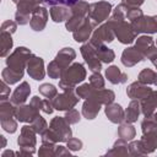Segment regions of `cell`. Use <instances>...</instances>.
<instances>
[{"mask_svg": "<svg viewBox=\"0 0 157 157\" xmlns=\"http://www.w3.org/2000/svg\"><path fill=\"white\" fill-rule=\"evenodd\" d=\"M1 76H2V80H4L6 83H9V85H13V83L18 82V81L23 77L22 74H18V72H16V71H12V70L9 69V67H6V69L2 70Z\"/></svg>", "mask_w": 157, "mask_h": 157, "instance_id": "cell-32", "label": "cell"}, {"mask_svg": "<svg viewBox=\"0 0 157 157\" xmlns=\"http://www.w3.org/2000/svg\"><path fill=\"white\" fill-rule=\"evenodd\" d=\"M77 1L80 0H44V4L48 6H54V5H65L71 7L72 5H75Z\"/></svg>", "mask_w": 157, "mask_h": 157, "instance_id": "cell-46", "label": "cell"}, {"mask_svg": "<svg viewBox=\"0 0 157 157\" xmlns=\"http://www.w3.org/2000/svg\"><path fill=\"white\" fill-rule=\"evenodd\" d=\"M64 69L55 61H50L49 65H48V75L52 77V78H61L63 74H64Z\"/></svg>", "mask_w": 157, "mask_h": 157, "instance_id": "cell-37", "label": "cell"}, {"mask_svg": "<svg viewBox=\"0 0 157 157\" xmlns=\"http://www.w3.org/2000/svg\"><path fill=\"white\" fill-rule=\"evenodd\" d=\"M17 28V22L7 20L1 25V32H7V33H13Z\"/></svg>", "mask_w": 157, "mask_h": 157, "instance_id": "cell-48", "label": "cell"}, {"mask_svg": "<svg viewBox=\"0 0 157 157\" xmlns=\"http://www.w3.org/2000/svg\"><path fill=\"white\" fill-rule=\"evenodd\" d=\"M151 92H152V90L146 83H142L139 80L136 82H132L126 90V94L129 96V98L136 99V101H141V99L146 98Z\"/></svg>", "mask_w": 157, "mask_h": 157, "instance_id": "cell-16", "label": "cell"}, {"mask_svg": "<svg viewBox=\"0 0 157 157\" xmlns=\"http://www.w3.org/2000/svg\"><path fill=\"white\" fill-rule=\"evenodd\" d=\"M141 112L145 117H150L155 113V109L157 108V91H152L146 98L140 101Z\"/></svg>", "mask_w": 157, "mask_h": 157, "instance_id": "cell-20", "label": "cell"}, {"mask_svg": "<svg viewBox=\"0 0 157 157\" xmlns=\"http://www.w3.org/2000/svg\"><path fill=\"white\" fill-rule=\"evenodd\" d=\"M105 115L114 124H120L125 119V110L118 103H109L105 105Z\"/></svg>", "mask_w": 157, "mask_h": 157, "instance_id": "cell-19", "label": "cell"}, {"mask_svg": "<svg viewBox=\"0 0 157 157\" xmlns=\"http://www.w3.org/2000/svg\"><path fill=\"white\" fill-rule=\"evenodd\" d=\"M59 140V136L56 135V132L54 130H52L50 128L47 129L43 134H42V142L47 144V145H55Z\"/></svg>", "mask_w": 157, "mask_h": 157, "instance_id": "cell-40", "label": "cell"}, {"mask_svg": "<svg viewBox=\"0 0 157 157\" xmlns=\"http://www.w3.org/2000/svg\"><path fill=\"white\" fill-rule=\"evenodd\" d=\"M105 77L108 78V81L113 85H118V83H124L128 80L126 74H124L123 71L119 70L118 66L112 65L105 70Z\"/></svg>", "mask_w": 157, "mask_h": 157, "instance_id": "cell-23", "label": "cell"}, {"mask_svg": "<svg viewBox=\"0 0 157 157\" xmlns=\"http://www.w3.org/2000/svg\"><path fill=\"white\" fill-rule=\"evenodd\" d=\"M157 80V72H155L151 69H144L140 74H139V81L146 85H151L155 83Z\"/></svg>", "mask_w": 157, "mask_h": 157, "instance_id": "cell-34", "label": "cell"}, {"mask_svg": "<svg viewBox=\"0 0 157 157\" xmlns=\"http://www.w3.org/2000/svg\"><path fill=\"white\" fill-rule=\"evenodd\" d=\"M27 72L28 75L37 80V81H40L44 78L45 76V71H44V61L42 58L37 56V55H31V58L28 59L27 61Z\"/></svg>", "mask_w": 157, "mask_h": 157, "instance_id": "cell-11", "label": "cell"}, {"mask_svg": "<svg viewBox=\"0 0 157 157\" xmlns=\"http://www.w3.org/2000/svg\"><path fill=\"white\" fill-rule=\"evenodd\" d=\"M128 145L125 142L124 139H119L114 146H113V150L107 152V155H128Z\"/></svg>", "mask_w": 157, "mask_h": 157, "instance_id": "cell-39", "label": "cell"}, {"mask_svg": "<svg viewBox=\"0 0 157 157\" xmlns=\"http://www.w3.org/2000/svg\"><path fill=\"white\" fill-rule=\"evenodd\" d=\"M78 98L80 97L77 94H75L74 92H65L64 91L63 93L56 94L52 99V103H53L54 109H56V110H69L77 104Z\"/></svg>", "mask_w": 157, "mask_h": 157, "instance_id": "cell-8", "label": "cell"}, {"mask_svg": "<svg viewBox=\"0 0 157 157\" xmlns=\"http://www.w3.org/2000/svg\"><path fill=\"white\" fill-rule=\"evenodd\" d=\"M155 45V42H153V38H151L150 36H141V37H139L137 39H136V44H135V47L140 50V52H142V54H145V52L147 50V49H150L151 47H153ZM145 56V55H144Z\"/></svg>", "mask_w": 157, "mask_h": 157, "instance_id": "cell-33", "label": "cell"}, {"mask_svg": "<svg viewBox=\"0 0 157 157\" xmlns=\"http://www.w3.org/2000/svg\"><path fill=\"white\" fill-rule=\"evenodd\" d=\"M153 118L156 119V121H157V113H153Z\"/></svg>", "mask_w": 157, "mask_h": 157, "instance_id": "cell-55", "label": "cell"}, {"mask_svg": "<svg viewBox=\"0 0 157 157\" xmlns=\"http://www.w3.org/2000/svg\"><path fill=\"white\" fill-rule=\"evenodd\" d=\"M70 9H71V15L81 16V17H87L88 16V10H90V5L86 1H77Z\"/></svg>", "mask_w": 157, "mask_h": 157, "instance_id": "cell-31", "label": "cell"}, {"mask_svg": "<svg viewBox=\"0 0 157 157\" xmlns=\"http://www.w3.org/2000/svg\"><path fill=\"white\" fill-rule=\"evenodd\" d=\"M155 85H156V86H157V80H156V82H155Z\"/></svg>", "mask_w": 157, "mask_h": 157, "instance_id": "cell-58", "label": "cell"}, {"mask_svg": "<svg viewBox=\"0 0 157 157\" xmlns=\"http://www.w3.org/2000/svg\"><path fill=\"white\" fill-rule=\"evenodd\" d=\"M135 128L131 125V123H124L118 128V135L120 139H124L125 141H130L135 137Z\"/></svg>", "mask_w": 157, "mask_h": 157, "instance_id": "cell-30", "label": "cell"}, {"mask_svg": "<svg viewBox=\"0 0 157 157\" xmlns=\"http://www.w3.org/2000/svg\"><path fill=\"white\" fill-rule=\"evenodd\" d=\"M85 18L86 17H81V16H74V15H71V17L66 21V29L67 31H70V32H74L83 21H85Z\"/></svg>", "mask_w": 157, "mask_h": 157, "instance_id": "cell-41", "label": "cell"}, {"mask_svg": "<svg viewBox=\"0 0 157 157\" xmlns=\"http://www.w3.org/2000/svg\"><path fill=\"white\" fill-rule=\"evenodd\" d=\"M16 107L11 101H0V120L10 119L15 115Z\"/></svg>", "mask_w": 157, "mask_h": 157, "instance_id": "cell-28", "label": "cell"}, {"mask_svg": "<svg viewBox=\"0 0 157 157\" xmlns=\"http://www.w3.org/2000/svg\"><path fill=\"white\" fill-rule=\"evenodd\" d=\"M141 16H144V13L139 7H129L128 9V12H126V18L128 20L134 21V20H136Z\"/></svg>", "mask_w": 157, "mask_h": 157, "instance_id": "cell-47", "label": "cell"}, {"mask_svg": "<svg viewBox=\"0 0 157 157\" xmlns=\"http://www.w3.org/2000/svg\"><path fill=\"white\" fill-rule=\"evenodd\" d=\"M47 21H48V11H47V9L43 7V6H37L32 12L29 26H31V28L33 31L40 32L47 26Z\"/></svg>", "mask_w": 157, "mask_h": 157, "instance_id": "cell-13", "label": "cell"}, {"mask_svg": "<svg viewBox=\"0 0 157 157\" xmlns=\"http://www.w3.org/2000/svg\"><path fill=\"white\" fill-rule=\"evenodd\" d=\"M37 115H39V110L37 108H34L31 103L29 104H20L16 107L15 117L18 121L31 123Z\"/></svg>", "mask_w": 157, "mask_h": 157, "instance_id": "cell-15", "label": "cell"}, {"mask_svg": "<svg viewBox=\"0 0 157 157\" xmlns=\"http://www.w3.org/2000/svg\"><path fill=\"white\" fill-rule=\"evenodd\" d=\"M140 112H141V105H140V102L136 101V99H132L130 102V104L128 105V108L125 109V121L126 123H134L137 120L139 115H140Z\"/></svg>", "mask_w": 157, "mask_h": 157, "instance_id": "cell-26", "label": "cell"}, {"mask_svg": "<svg viewBox=\"0 0 157 157\" xmlns=\"http://www.w3.org/2000/svg\"><path fill=\"white\" fill-rule=\"evenodd\" d=\"M144 59H145V56H144L142 52H140L136 47H129V48L124 49V52L121 54V63L126 67H131Z\"/></svg>", "mask_w": 157, "mask_h": 157, "instance_id": "cell-17", "label": "cell"}, {"mask_svg": "<svg viewBox=\"0 0 157 157\" xmlns=\"http://www.w3.org/2000/svg\"><path fill=\"white\" fill-rule=\"evenodd\" d=\"M31 126L33 128V130L37 134H43L47 129H48V124L45 121V119L40 115H37L32 121H31Z\"/></svg>", "mask_w": 157, "mask_h": 157, "instance_id": "cell-36", "label": "cell"}, {"mask_svg": "<svg viewBox=\"0 0 157 157\" xmlns=\"http://www.w3.org/2000/svg\"><path fill=\"white\" fill-rule=\"evenodd\" d=\"M50 129L54 130L56 132V135L59 136L60 142H67V140L71 137L72 131L70 129V124L66 121L65 118L61 117H55L52 121H50Z\"/></svg>", "mask_w": 157, "mask_h": 157, "instance_id": "cell-10", "label": "cell"}, {"mask_svg": "<svg viewBox=\"0 0 157 157\" xmlns=\"http://www.w3.org/2000/svg\"><path fill=\"white\" fill-rule=\"evenodd\" d=\"M31 93V87L28 85V82L23 81L20 83V86L16 87V90L12 92L11 96V102L15 105H20V104H25V102L27 101L28 96Z\"/></svg>", "mask_w": 157, "mask_h": 157, "instance_id": "cell-18", "label": "cell"}, {"mask_svg": "<svg viewBox=\"0 0 157 157\" xmlns=\"http://www.w3.org/2000/svg\"><path fill=\"white\" fill-rule=\"evenodd\" d=\"M0 47H1V50H0V55L2 58H5L11 48H12V38H11V33H7V32H1L0 33Z\"/></svg>", "mask_w": 157, "mask_h": 157, "instance_id": "cell-29", "label": "cell"}, {"mask_svg": "<svg viewBox=\"0 0 157 157\" xmlns=\"http://www.w3.org/2000/svg\"><path fill=\"white\" fill-rule=\"evenodd\" d=\"M131 26L136 33H156L157 32V16H141L131 21Z\"/></svg>", "mask_w": 157, "mask_h": 157, "instance_id": "cell-7", "label": "cell"}, {"mask_svg": "<svg viewBox=\"0 0 157 157\" xmlns=\"http://www.w3.org/2000/svg\"><path fill=\"white\" fill-rule=\"evenodd\" d=\"M81 54H82L86 64L88 65V69L92 72H99L101 71L102 61L99 60L97 52H96V48L91 42H88L81 47Z\"/></svg>", "mask_w": 157, "mask_h": 157, "instance_id": "cell-6", "label": "cell"}, {"mask_svg": "<svg viewBox=\"0 0 157 157\" xmlns=\"http://www.w3.org/2000/svg\"><path fill=\"white\" fill-rule=\"evenodd\" d=\"M67 147H69V150H72V151L81 150V147H82V141L78 140V139H75V137H70V139L67 140Z\"/></svg>", "mask_w": 157, "mask_h": 157, "instance_id": "cell-49", "label": "cell"}, {"mask_svg": "<svg viewBox=\"0 0 157 157\" xmlns=\"http://www.w3.org/2000/svg\"><path fill=\"white\" fill-rule=\"evenodd\" d=\"M97 88H94L91 83H83L78 87H76V94L80 97V98H85V99H88L91 98V96L93 94V92L96 91Z\"/></svg>", "mask_w": 157, "mask_h": 157, "instance_id": "cell-35", "label": "cell"}, {"mask_svg": "<svg viewBox=\"0 0 157 157\" xmlns=\"http://www.w3.org/2000/svg\"><path fill=\"white\" fill-rule=\"evenodd\" d=\"M90 83L97 88V90H101V88H104V78L103 76L99 74V72H93L91 76H90Z\"/></svg>", "mask_w": 157, "mask_h": 157, "instance_id": "cell-42", "label": "cell"}, {"mask_svg": "<svg viewBox=\"0 0 157 157\" xmlns=\"http://www.w3.org/2000/svg\"><path fill=\"white\" fill-rule=\"evenodd\" d=\"M97 52V55L99 58V60L102 63H112L115 59V54L112 49H109L108 47H105L104 44H93Z\"/></svg>", "mask_w": 157, "mask_h": 157, "instance_id": "cell-27", "label": "cell"}, {"mask_svg": "<svg viewBox=\"0 0 157 157\" xmlns=\"http://www.w3.org/2000/svg\"><path fill=\"white\" fill-rule=\"evenodd\" d=\"M64 118L66 119V121H67L69 124H76V123L80 121V113H78V110H76L75 108H71V109H69V110L66 112V114H65Z\"/></svg>", "mask_w": 157, "mask_h": 157, "instance_id": "cell-44", "label": "cell"}, {"mask_svg": "<svg viewBox=\"0 0 157 157\" xmlns=\"http://www.w3.org/2000/svg\"><path fill=\"white\" fill-rule=\"evenodd\" d=\"M115 94L113 91L110 90H105V88H101V90H96L93 92V94L91 96V99L98 102L99 104H109L114 101Z\"/></svg>", "mask_w": 157, "mask_h": 157, "instance_id": "cell-25", "label": "cell"}, {"mask_svg": "<svg viewBox=\"0 0 157 157\" xmlns=\"http://www.w3.org/2000/svg\"><path fill=\"white\" fill-rule=\"evenodd\" d=\"M38 90L42 96H44L45 98H49V99H53L58 94V90L55 88V86H53L50 83H42Z\"/></svg>", "mask_w": 157, "mask_h": 157, "instance_id": "cell-38", "label": "cell"}, {"mask_svg": "<svg viewBox=\"0 0 157 157\" xmlns=\"http://www.w3.org/2000/svg\"><path fill=\"white\" fill-rule=\"evenodd\" d=\"M0 87H1L0 88V101H6L9 98V96H10V88H9L7 83L4 80L1 81Z\"/></svg>", "mask_w": 157, "mask_h": 157, "instance_id": "cell-50", "label": "cell"}, {"mask_svg": "<svg viewBox=\"0 0 157 157\" xmlns=\"http://www.w3.org/2000/svg\"><path fill=\"white\" fill-rule=\"evenodd\" d=\"M55 147V145H47L43 144V146L39 150V155L40 156H50V155H55V150H53Z\"/></svg>", "mask_w": 157, "mask_h": 157, "instance_id": "cell-51", "label": "cell"}, {"mask_svg": "<svg viewBox=\"0 0 157 157\" xmlns=\"http://www.w3.org/2000/svg\"><path fill=\"white\" fill-rule=\"evenodd\" d=\"M129 150L131 155H147L146 150L144 148V145L141 142V140L139 141H134L129 145Z\"/></svg>", "mask_w": 157, "mask_h": 157, "instance_id": "cell-43", "label": "cell"}, {"mask_svg": "<svg viewBox=\"0 0 157 157\" xmlns=\"http://www.w3.org/2000/svg\"><path fill=\"white\" fill-rule=\"evenodd\" d=\"M153 64H155V66H156V69H157V59L153 61Z\"/></svg>", "mask_w": 157, "mask_h": 157, "instance_id": "cell-56", "label": "cell"}, {"mask_svg": "<svg viewBox=\"0 0 157 157\" xmlns=\"http://www.w3.org/2000/svg\"><path fill=\"white\" fill-rule=\"evenodd\" d=\"M96 26H97V25H96L94 22H92V20L87 16V17L85 18V21L72 32V33H74V39H75L76 42H80V43L88 40V38H90L91 34H92V29H93Z\"/></svg>", "mask_w": 157, "mask_h": 157, "instance_id": "cell-14", "label": "cell"}, {"mask_svg": "<svg viewBox=\"0 0 157 157\" xmlns=\"http://www.w3.org/2000/svg\"><path fill=\"white\" fill-rule=\"evenodd\" d=\"M37 2H38V4H40V2H44V0H37Z\"/></svg>", "mask_w": 157, "mask_h": 157, "instance_id": "cell-57", "label": "cell"}, {"mask_svg": "<svg viewBox=\"0 0 157 157\" xmlns=\"http://www.w3.org/2000/svg\"><path fill=\"white\" fill-rule=\"evenodd\" d=\"M110 11H112V5L108 1H97L90 5L88 17L92 20V22L98 25L109 17Z\"/></svg>", "mask_w": 157, "mask_h": 157, "instance_id": "cell-5", "label": "cell"}, {"mask_svg": "<svg viewBox=\"0 0 157 157\" xmlns=\"http://www.w3.org/2000/svg\"><path fill=\"white\" fill-rule=\"evenodd\" d=\"M1 126H2V129H4L5 131H7V132H10V134H12V132H15V131L17 130V123H16V120H13L12 118L1 120Z\"/></svg>", "mask_w": 157, "mask_h": 157, "instance_id": "cell-45", "label": "cell"}, {"mask_svg": "<svg viewBox=\"0 0 157 157\" xmlns=\"http://www.w3.org/2000/svg\"><path fill=\"white\" fill-rule=\"evenodd\" d=\"M108 21L113 25L114 34L118 38V40L123 44H130L135 40L136 33L131 26V23L124 21V20H115L113 17L108 18Z\"/></svg>", "mask_w": 157, "mask_h": 157, "instance_id": "cell-3", "label": "cell"}, {"mask_svg": "<svg viewBox=\"0 0 157 157\" xmlns=\"http://www.w3.org/2000/svg\"><path fill=\"white\" fill-rule=\"evenodd\" d=\"M99 109H101V104L91 98L86 99L83 105H82V115L86 118V119H94L97 117V114L99 113Z\"/></svg>", "mask_w": 157, "mask_h": 157, "instance_id": "cell-24", "label": "cell"}, {"mask_svg": "<svg viewBox=\"0 0 157 157\" xmlns=\"http://www.w3.org/2000/svg\"><path fill=\"white\" fill-rule=\"evenodd\" d=\"M114 37H115V34H114L113 25L108 21V22L103 23L102 26H99L93 32L90 42L92 44H104V43H110L114 39Z\"/></svg>", "mask_w": 157, "mask_h": 157, "instance_id": "cell-9", "label": "cell"}, {"mask_svg": "<svg viewBox=\"0 0 157 157\" xmlns=\"http://www.w3.org/2000/svg\"><path fill=\"white\" fill-rule=\"evenodd\" d=\"M156 45H157V40H156Z\"/></svg>", "mask_w": 157, "mask_h": 157, "instance_id": "cell-59", "label": "cell"}, {"mask_svg": "<svg viewBox=\"0 0 157 157\" xmlns=\"http://www.w3.org/2000/svg\"><path fill=\"white\" fill-rule=\"evenodd\" d=\"M141 128L144 132L141 137V142L146 152L150 153L157 148V121L153 118V114L150 117H145Z\"/></svg>", "mask_w": 157, "mask_h": 157, "instance_id": "cell-2", "label": "cell"}, {"mask_svg": "<svg viewBox=\"0 0 157 157\" xmlns=\"http://www.w3.org/2000/svg\"><path fill=\"white\" fill-rule=\"evenodd\" d=\"M50 17L54 22L67 21L71 17V9L65 5H54L50 7Z\"/></svg>", "mask_w": 157, "mask_h": 157, "instance_id": "cell-22", "label": "cell"}, {"mask_svg": "<svg viewBox=\"0 0 157 157\" xmlns=\"http://www.w3.org/2000/svg\"><path fill=\"white\" fill-rule=\"evenodd\" d=\"M86 78V69L80 63L71 64L67 69H65L60 81L59 87L65 92H74L76 90V85L82 82Z\"/></svg>", "mask_w": 157, "mask_h": 157, "instance_id": "cell-1", "label": "cell"}, {"mask_svg": "<svg viewBox=\"0 0 157 157\" xmlns=\"http://www.w3.org/2000/svg\"><path fill=\"white\" fill-rule=\"evenodd\" d=\"M144 1L145 0H121V2L129 7H139L140 5L144 4Z\"/></svg>", "mask_w": 157, "mask_h": 157, "instance_id": "cell-53", "label": "cell"}, {"mask_svg": "<svg viewBox=\"0 0 157 157\" xmlns=\"http://www.w3.org/2000/svg\"><path fill=\"white\" fill-rule=\"evenodd\" d=\"M53 109H54V107H53L52 99L47 98V99H43V101H42V110H43L44 113L52 114V113H53Z\"/></svg>", "mask_w": 157, "mask_h": 157, "instance_id": "cell-52", "label": "cell"}, {"mask_svg": "<svg viewBox=\"0 0 157 157\" xmlns=\"http://www.w3.org/2000/svg\"><path fill=\"white\" fill-rule=\"evenodd\" d=\"M17 144L20 145L21 148H27L29 152H34V146H36V131L31 125H25L21 129L20 137L17 140Z\"/></svg>", "mask_w": 157, "mask_h": 157, "instance_id": "cell-12", "label": "cell"}, {"mask_svg": "<svg viewBox=\"0 0 157 157\" xmlns=\"http://www.w3.org/2000/svg\"><path fill=\"white\" fill-rule=\"evenodd\" d=\"M31 55H32V53L29 52V49H27L25 47H18L17 49H15V52L12 54H10L7 56L6 65L12 71H16V72L23 75L25 67L27 66V61L31 58Z\"/></svg>", "mask_w": 157, "mask_h": 157, "instance_id": "cell-4", "label": "cell"}, {"mask_svg": "<svg viewBox=\"0 0 157 157\" xmlns=\"http://www.w3.org/2000/svg\"><path fill=\"white\" fill-rule=\"evenodd\" d=\"M55 155L56 156H61V155H69L70 156V151H69V148H66V147H64V146H55Z\"/></svg>", "mask_w": 157, "mask_h": 157, "instance_id": "cell-54", "label": "cell"}, {"mask_svg": "<svg viewBox=\"0 0 157 157\" xmlns=\"http://www.w3.org/2000/svg\"><path fill=\"white\" fill-rule=\"evenodd\" d=\"M75 58H76L75 50L69 47V48H63V49L56 54V56H55L54 60L65 70V69H67V67L71 65V63L74 61Z\"/></svg>", "mask_w": 157, "mask_h": 157, "instance_id": "cell-21", "label": "cell"}]
</instances>
